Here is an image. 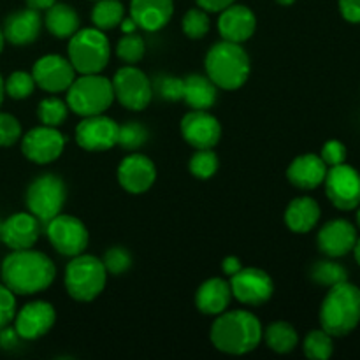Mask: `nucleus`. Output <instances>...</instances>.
<instances>
[{"label": "nucleus", "instance_id": "33", "mask_svg": "<svg viewBox=\"0 0 360 360\" xmlns=\"http://www.w3.org/2000/svg\"><path fill=\"white\" fill-rule=\"evenodd\" d=\"M37 115L41 122L48 127H60L67 120L69 105L56 97H48L39 104Z\"/></svg>", "mask_w": 360, "mask_h": 360}, {"label": "nucleus", "instance_id": "1", "mask_svg": "<svg viewBox=\"0 0 360 360\" xmlns=\"http://www.w3.org/2000/svg\"><path fill=\"white\" fill-rule=\"evenodd\" d=\"M56 269L48 255L35 250H13L2 264L4 285L18 295L44 292L55 281Z\"/></svg>", "mask_w": 360, "mask_h": 360}, {"label": "nucleus", "instance_id": "52", "mask_svg": "<svg viewBox=\"0 0 360 360\" xmlns=\"http://www.w3.org/2000/svg\"><path fill=\"white\" fill-rule=\"evenodd\" d=\"M278 4H281V6H292V4L295 2V0H276Z\"/></svg>", "mask_w": 360, "mask_h": 360}, {"label": "nucleus", "instance_id": "37", "mask_svg": "<svg viewBox=\"0 0 360 360\" xmlns=\"http://www.w3.org/2000/svg\"><path fill=\"white\" fill-rule=\"evenodd\" d=\"M4 86H6V94L9 95V97L21 101V98H27L34 94L35 81L32 74L18 70V72H13L7 77Z\"/></svg>", "mask_w": 360, "mask_h": 360}, {"label": "nucleus", "instance_id": "50", "mask_svg": "<svg viewBox=\"0 0 360 360\" xmlns=\"http://www.w3.org/2000/svg\"><path fill=\"white\" fill-rule=\"evenodd\" d=\"M352 252L355 253V260H357L359 266H360V238H357V241H355V246H354V250H352Z\"/></svg>", "mask_w": 360, "mask_h": 360}, {"label": "nucleus", "instance_id": "7", "mask_svg": "<svg viewBox=\"0 0 360 360\" xmlns=\"http://www.w3.org/2000/svg\"><path fill=\"white\" fill-rule=\"evenodd\" d=\"M108 280L102 260L91 255H76L65 269V288L74 301L90 302L102 294Z\"/></svg>", "mask_w": 360, "mask_h": 360}, {"label": "nucleus", "instance_id": "23", "mask_svg": "<svg viewBox=\"0 0 360 360\" xmlns=\"http://www.w3.org/2000/svg\"><path fill=\"white\" fill-rule=\"evenodd\" d=\"M327 165L319 155H301L288 165L287 178L294 186L301 190H313L326 179Z\"/></svg>", "mask_w": 360, "mask_h": 360}, {"label": "nucleus", "instance_id": "30", "mask_svg": "<svg viewBox=\"0 0 360 360\" xmlns=\"http://www.w3.org/2000/svg\"><path fill=\"white\" fill-rule=\"evenodd\" d=\"M125 18V7L120 0H97L91 11V21L98 30H111L116 28Z\"/></svg>", "mask_w": 360, "mask_h": 360}, {"label": "nucleus", "instance_id": "38", "mask_svg": "<svg viewBox=\"0 0 360 360\" xmlns=\"http://www.w3.org/2000/svg\"><path fill=\"white\" fill-rule=\"evenodd\" d=\"M183 32L190 39H202L210 32V18L204 9H190L183 16Z\"/></svg>", "mask_w": 360, "mask_h": 360}, {"label": "nucleus", "instance_id": "6", "mask_svg": "<svg viewBox=\"0 0 360 360\" xmlns=\"http://www.w3.org/2000/svg\"><path fill=\"white\" fill-rule=\"evenodd\" d=\"M111 58V46L98 28L77 30L69 41V62L79 74H101Z\"/></svg>", "mask_w": 360, "mask_h": 360}, {"label": "nucleus", "instance_id": "48", "mask_svg": "<svg viewBox=\"0 0 360 360\" xmlns=\"http://www.w3.org/2000/svg\"><path fill=\"white\" fill-rule=\"evenodd\" d=\"M28 7L35 11H42V9H49L53 4H56V0H27Z\"/></svg>", "mask_w": 360, "mask_h": 360}, {"label": "nucleus", "instance_id": "8", "mask_svg": "<svg viewBox=\"0 0 360 360\" xmlns=\"http://www.w3.org/2000/svg\"><path fill=\"white\" fill-rule=\"evenodd\" d=\"M65 199V183L58 176L53 174L39 176L30 183L27 190L28 210L41 224H48L56 214H60Z\"/></svg>", "mask_w": 360, "mask_h": 360}, {"label": "nucleus", "instance_id": "49", "mask_svg": "<svg viewBox=\"0 0 360 360\" xmlns=\"http://www.w3.org/2000/svg\"><path fill=\"white\" fill-rule=\"evenodd\" d=\"M120 27H122L123 34H134V32L137 30V23L132 20V18H123L122 23H120Z\"/></svg>", "mask_w": 360, "mask_h": 360}, {"label": "nucleus", "instance_id": "20", "mask_svg": "<svg viewBox=\"0 0 360 360\" xmlns=\"http://www.w3.org/2000/svg\"><path fill=\"white\" fill-rule=\"evenodd\" d=\"M255 28L257 18L253 11L246 6H238V4L225 7L218 20V32H220L221 39L238 42V44L248 41L255 34Z\"/></svg>", "mask_w": 360, "mask_h": 360}, {"label": "nucleus", "instance_id": "47", "mask_svg": "<svg viewBox=\"0 0 360 360\" xmlns=\"http://www.w3.org/2000/svg\"><path fill=\"white\" fill-rule=\"evenodd\" d=\"M221 269H224V273L227 274V276H234L238 271L243 269L241 260H239L238 257H227V259L221 262Z\"/></svg>", "mask_w": 360, "mask_h": 360}, {"label": "nucleus", "instance_id": "15", "mask_svg": "<svg viewBox=\"0 0 360 360\" xmlns=\"http://www.w3.org/2000/svg\"><path fill=\"white\" fill-rule=\"evenodd\" d=\"M63 148H65V137L56 130V127L48 125L32 129L23 137L21 144L25 157L35 164H49L56 160L62 155Z\"/></svg>", "mask_w": 360, "mask_h": 360}, {"label": "nucleus", "instance_id": "16", "mask_svg": "<svg viewBox=\"0 0 360 360\" xmlns=\"http://www.w3.org/2000/svg\"><path fill=\"white\" fill-rule=\"evenodd\" d=\"M56 311L49 302L35 301L20 309L14 316V330L21 340L34 341L42 338L55 326Z\"/></svg>", "mask_w": 360, "mask_h": 360}, {"label": "nucleus", "instance_id": "2", "mask_svg": "<svg viewBox=\"0 0 360 360\" xmlns=\"http://www.w3.org/2000/svg\"><path fill=\"white\" fill-rule=\"evenodd\" d=\"M264 333L259 319L245 309L220 313L211 327V341L229 355H245L255 350Z\"/></svg>", "mask_w": 360, "mask_h": 360}, {"label": "nucleus", "instance_id": "31", "mask_svg": "<svg viewBox=\"0 0 360 360\" xmlns=\"http://www.w3.org/2000/svg\"><path fill=\"white\" fill-rule=\"evenodd\" d=\"M311 280L323 287H334L338 283L348 281V271L341 264L333 260H320L311 267Z\"/></svg>", "mask_w": 360, "mask_h": 360}, {"label": "nucleus", "instance_id": "14", "mask_svg": "<svg viewBox=\"0 0 360 360\" xmlns=\"http://www.w3.org/2000/svg\"><path fill=\"white\" fill-rule=\"evenodd\" d=\"M35 84L49 94L69 90L76 79V69L67 58L60 55H46L35 62L32 70Z\"/></svg>", "mask_w": 360, "mask_h": 360}, {"label": "nucleus", "instance_id": "41", "mask_svg": "<svg viewBox=\"0 0 360 360\" xmlns=\"http://www.w3.org/2000/svg\"><path fill=\"white\" fill-rule=\"evenodd\" d=\"M16 316V299L6 285H0V329L9 326Z\"/></svg>", "mask_w": 360, "mask_h": 360}, {"label": "nucleus", "instance_id": "5", "mask_svg": "<svg viewBox=\"0 0 360 360\" xmlns=\"http://www.w3.org/2000/svg\"><path fill=\"white\" fill-rule=\"evenodd\" d=\"M115 101L112 83L101 74H81L67 90V105L79 116L102 115Z\"/></svg>", "mask_w": 360, "mask_h": 360}, {"label": "nucleus", "instance_id": "11", "mask_svg": "<svg viewBox=\"0 0 360 360\" xmlns=\"http://www.w3.org/2000/svg\"><path fill=\"white\" fill-rule=\"evenodd\" d=\"M326 193L330 202L343 211H352L360 206V174L357 169L347 164L327 169Z\"/></svg>", "mask_w": 360, "mask_h": 360}, {"label": "nucleus", "instance_id": "34", "mask_svg": "<svg viewBox=\"0 0 360 360\" xmlns=\"http://www.w3.org/2000/svg\"><path fill=\"white\" fill-rule=\"evenodd\" d=\"M144 51H146V44H144L143 37L137 35L136 32L134 34H125L118 41V46H116V55H118L120 60L127 63H137L143 60Z\"/></svg>", "mask_w": 360, "mask_h": 360}, {"label": "nucleus", "instance_id": "32", "mask_svg": "<svg viewBox=\"0 0 360 360\" xmlns=\"http://www.w3.org/2000/svg\"><path fill=\"white\" fill-rule=\"evenodd\" d=\"M334 352L333 336L326 330H311L304 340V354L311 360H327Z\"/></svg>", "mask_w": 360, "mask_h": 360}, {"label": "nucleus", "instance_id": "42", "mask_svg": "<svg viewBox=\"0 0 360 360\" xmlns=\"http://www.w3.org/2000/svg\"><path fill=\"white\" fill-rule=\"evenodd\" d=\"M157 91L165 101H179V98H183V79L174 76L158 77Z\"/></svg>", "mask_w": 360, "mask_h": 360}, {"label": "nucleus", "instance_id": "36", "mask_svg": "<svg viewBox=\"0 0 360 360\" xmlns=\"http://www.w3.org/2000/svg\"><path fill=\"white\" fill-rule=\"evenodd\" d=\"M148 141V130L144 129L141 123L137 122H129L125 125H120V134H118V146H122L123 150H139L141 146H144V143Z\"/></svg>", "mask_w": 360, "mask_h": 360}, {"label": "nucleus", "instance_id": "39", "mask_svg": "<svg viewBox=\"0 0 360 360\" xmlns=\"http://www.w3.org/2000/svg\"><path fill=\"white\" fill-rule=\"evenodd\" d=\"M102 264H104L108 274L118 276V274H123L129 271V267L132 266V257H130V253L127 252L125 248L115 246V248H111L109 252H105Z\"/></svg>", "mask_w": 360, "mask_h": 360}, {"label": "nucleus", "instance_id": "29", "mask_svg": "<svg viewBox=\"0 0 360 360\" xmlns=\"http://www.w3.org/2000/svg\"><path fill=\"white\" fill-rule=\"evenodd\" d=\"M266 343L276 354H288L299 343L297 330L287 322H274L266 329Z\"/></svg>", "mask_w": 360, "mask_h": 360}, {"label": "nucleus", "instance_id": "17", "mask_svg": "<svg viewBox=\"0 0 360 360\" xmlns=\"http://www.w3.org/2000/svg\"><path fill=\"white\" fill-rule=\"evenodd\" d=\"M181 134L186 143L195 150H211L221 137V125L213 115L193 109L181 122Z\"/></svg>", "mask_w": 360, "mask_h": 360}, {"label": "nucleus", "instance_id": "13", "mask_svg": "<svg viewBox=\"0 0 360 360\" xmlns=\"http://www.w3.org/2000/svg\"><path fill=\"white\" fill-rule=\"evenodd\" d=\"M120 125L104 115L84 116L76 127V141L86 151H105L118 146Z\"/></svg>", "mask_w": 360, "mask_h": 360}, {"label": "nucleus", "instance_id": "43", "mask_svg": "<svg viewBox=\"0 0 360 360\" xmlns=\"http://www.w3.org/2000/svg\"><path fill=\"white\" fill-rule=\"evenodd\" d=\"M322 160L326 162L327 167H334L347 162V146L341 141H327L322 148Z\"/></svg>", "mask_w": 360, "mask_h": 360}, {"label": "nucleus", "instance_id": "19", "mask_svg": "<svg viewBox=\"0 0 360 360\" xmlns=\"http://www.w3.org/2000/svg\"><path fill=\"white\" fill-rule=\"evenodd\" d=\"M319 248L323 255L330 259H340L354 250L355 241H357V231L355 225L350 224L343 218L330 220L320 229L319 232Z\"/></svg>", "mask_w": 360, "mask_h": 360}, {"label": "nucleus", "instance_id": "18", "mask_svg": "<svg viewBox=\"0 0 360 360\" xmlns=\"http://www.w3.org/2000/svg\"><path fill=\"white\" fill-rule=\"evenodd\" d=\"M157 179L155 164L141 153H132L123 158L118 167V181L129 193H144Z\"/></svg>", "mask_w": 360, "mask_h": 360}, {"label": "nucleus", "instance_id": "12", "mask_svg": "<svg viewBox=\"0 0 360 360\" xmlns=\"http://www.w3.org/2000/svg\"><path fill=\"white\" fill-rule=\"evenodd\" d=\"M232 297L248 306L266 304L274 292V283L269 274L257 267L241 269L231 276Z\"/></svg>", "mask_w": 360, "mask_h": 360}, {"label": "nucleus", "instance_id": "28", "mask_svg": "<svg viewBox=\"0 0 360 360\" xmlns=\"http://www.w3.org/2000/svg\"><path fill=\"white\" fill-rule=\"evenodd\" d=\"M46 27L55 37L70 39L79 30V16L67 4H53L46 9Z\"/></svg>", "mask_w": 360, "mask_h": 360}, {"label": "nucleus", "instance_id": "53", "mask_svg": "<svg viewBox=\"0 0 360 360\" xmlns=\"http://www.w3.org/2000/svg\"><path fill=\"white\" fill-rule=\"evenodd\" d=\"M4 39H6L4 37V32L0 30V51H2V48H4Z\"/></svg>", "mask_w": 360, "mask_h": 360}, {"label": "nucleus", "instance_id": "51", "mask_svg": "<svg viewBox=\"0 0 360 360\" xmlns=\"http://www.w3.org/2000/svg\"><path fill=\"white\" fill-rule=\"evenodd\" d=\"M4 94H6V86H4V79H2V76H0V105H2Z\"/></svg>", "mask_w": 360, "mask_h": 360}, {"label": "nucleus", "instance_id": "44", "mask_svg": "<svg viewBox=\"0 0 360 360\" xmlns=\"http://www.w3.org/2000/svg\"><path fill=\"white\" fill-rule=\"evenodd\" d=\"M340 11L350 23H360V0H340Z\"/></svg>", "mask_w": 360, "mask_h": 360}, {"label": "nucleus", "instance_id": "27", "mask_svg": "<svg viewBox=\"0 0 360 360\" xmlns=\"http://www.w3.org/2000/svg\"><path fill=\"white\" fill-rule=\"evenodd\" d=\"M217 88L207 76L192 74L183 79V101L192 109L207 111L217 102Z\"/></svg>", "mask_w": 360, "mask_h": 360}, {"label": "nucleus", "instance_id": "54", "mask_svg": "<svg viewBox=\"0 0 360 360\" xmlns=\"http://www.w3.org/2000/svg\"><path fill=\"white\" fill-rule=\"evenodd\" d=\"M357 225L360 227V206H359V210H357Z\"/></svg>", "mask_w": 360, "mask_h": 360}, {"label": "nucleus", "instance_id": "26", "mask_svg": "<svg viewBox=\"0 0 360 360\" xmlns=\"http://www.w3.org/2000/svg\"><path fill=\"white\" fill-rule=\"evenodd\" d=\"M320 220V206L311 197H297L285 211V224L292 232L306 234L313 231Z\"/></svg>", "mask_w": 360, "mask_h": 360}, {"label": "nucleus", "instance_id": "35", "mask_svg": "<svg viewBox=\"0 0 360 360\" xmlns=\"http://www.w3.org/2000/svg\"><path fill=\"white\" fill-rule=\"evenodd\" d=\"M218 157L211 150H199L190 158V172L199 179H210L218 171Z\"/></svg>", "mask_w": 360, "mask_h": 360}, {"label": "nucleus", "instance_id": "10", "mask_svg": "<svg viewBox=\"0 0 360 360\" xmlns=\"http://www.w3.org/2000/svg\"><path fill=\"white\" fill-rule=\"evenodd\" d=\"M46 234L53 248L65 257L81 255L88 246L86 227L79 218L70 214H56L46 224Z\"/></svg>", "mask_w": 360, "mask_h": 360}, {"label": "nucleus", "instance_id": "21", "mask_svg": "<svg viewBox=\"0 0 360 360\" xmlns=\"http://www.w3.org/2000/svg\"><path fill=\"white\" fill-rule=\"evenodd\" d=\"M41 221L32 213H16L2 224L0 241L11 250H27L37 243Z\"/></svg>", "mask_w": 360, "mask_h": 360}, {"label": "nucleus", "instance_id": "4", "mask_svg": "<svg viewBox=\"0 0 360 360\" xmlns=\"http://www.w3.org/2000/svg\"><path fill=\"white\" fill-rule=\"evenodd\" d=\"M207 77L221 90H238L250 76V56L241 44L221 41L206 55Z\"/></svg>", "mask_w": 360, "mask_h": 360}, {"label": "nucleus", "instance_id": "45", "mask_svg": "<svg viewBox=\"0 0 360 360\" xmlns=\"http://www.w3.org/2000/svg\"><path fill=\"white\" fill-rule=\"evenodd\" d=\"M236 0H197L200 9H204L206 13H221L225 7L232 6Z\"/></svg>", "mask_w": 360, "mask_h": 360}, {"label": "nucleus", "instance_id": "46", "mask_svg": "<svg viewBox=\"0 0 360 360\" xmlns=\"http://www.w3.org/2000/svg\"><path fill=\"white\" fill-rule=\"evenodd\" d=\"M21 338L18 336V333L14 329H9V326L4 327V329H0V347L2 348H14L18 347V341H20Z\"/></svg>", "mask_w": 360, "mask_h": 360}, {"label": "nucleus", "instance_id": "40", "mask_svg": "<svg viewBox=\"0 0 360 360\" xmlns=\"http://www.w3.org/2000/svg\"><path fill=\"white\" fill-rule=\"evenodd\" d=\"M21 137V125L14 116L0 112V146H13Z\"/></svg>", "mask_w": 360, "mask_h": 360}, {"label": "nucleus", "instance_id": "24", "mask_svg": "<svg viewBox=\"0 0 360 360\" xmlns=\"http://www.w3.org/2000/svg\"><path fill=\"white\" fill-rule=\"evenodd\" d=\"M41 27L42 20L39 11L28 7V9L18 11L7 18L6 25H4V37L16 46L30 44L39 37Z\"/></svg>", "mask_w": 360, "mask_h": 360}, {"label": "nucleus", "instance_id": "9", "mask_svg": "<svg viewBox=\"0 0 360 360\" xmlns=\"http://www.w3.org/2000/svg\"><path fill=\"white\" fill-rule=\"evenodd\" d=\"M115 98L130 111H143L153 97V86L146 74L132 65L122 67L112 77Z\"/></svg>", "mask_w": 360, "mask_h": 360}, {"label": "nucleus", "instance_id": "3", "mask_svg": "<svg viewBox=\"0 0 360 360\" xmlns=\"http://www.w3.org/2000/svg\"><path fill=\"white\" fill-rule=\"evenodd\" d=\"M320 323L333 338L348 336L360 323V288L348 281L330 287L320 308Z\"/></svg>", "mask_w": 360, "mask_h": 360}, {"label": "nucleus", "instance_id": "25", "mask_svg": "<svg viewBox=\"0 0 360 360\" xmlns=\"http://www.w3.org/2000/svg\"><path fill=\"white\" fill-rule=\"evenodd\" d=\"M232 299L231 283L221 278H211L204 281L195 294V306L200 313L218 316L229 308Z\"/></svg>", "mask_w": 360, "mask_h": 360}, {"label": "nucleus", "instance_id": "55", "mask_svg": "<svg viewBox=\"0 0 360 360\" xmlns=\"http://www.w3.org/2000/svg\"><path fill=\"white\" fill-rule=\"evenodd\" d=\"M0 238H2V221H0Z\"/></svg>", "mask_w": 360, "mask_h": 360}, {"label": "nucleus", "instance_id": "22", "mask_svg": "<svg viewBox=\"0 0 360 360\" xmlns=\"http://www.w3.org/2000/svg\"><path fill=\"white\" fill-rule=\"evenodd\" d=\"M174 13L172 0H132L130 18L137 27L148 32H157L171 21Z\"/></svg>", "mask_w": 360, "mask_h": 360}]
</instances>
